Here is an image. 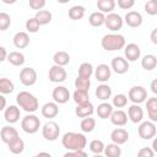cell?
<instances>
[{"label": "cell", "instance_id": "1", "mask_svg": "<svg viewBox=\"0 0 157 157\" xmlns=\"http://www.w3.org/2000/svg\"><path fill=\"white\" fill-rule=\"evenodd\" d=\"M61 144L67 151H82L87 145V139L81 132L69 131L63 135Z\"/></svg>", "mask_w": 157, "mask_h": 157}, {"label": "cell", "instance_id": "2", "mask_svg": "<svg viewBox=\"0 0 157 157\" xmlns=\"http://www.w3.org/2000/svg\"><path fill=\"white\" fill-rule=\"evenodd\" d=\"M16 102L20 108H22L25 112H27L29 114L34 113L39 108V102H38L37 97L27 91H22L20 93H17Z\"/></svg>", "mask_w": 157, "mask_h": 157}, {"label": "cell", "instance_id": "3", "mask_svg": "<svg viewBox=\"0 0 157 157\" xmlns=\"http://www.w3.org/2000/svg\"><path fill=\"white\" fill-rule=\"evenodd\" d=\"M101 45L107 52H115L120 50L125 47V38L119 33H108L103 36L101 40Z\"/></svg>", "mask_w": 157, "mask_h": 157}, {"label": "cell", "instance_id": "4", "mask_svg": "<svg viewBox=\"0 0 157 157\" xmlns=\"http://www.w3.org/2000/svg\"><path fill=\"white\" fill-rule=\"evenodd\" d=\"M21 128L27 134H36L40 128V120L34 114H27L25 118H22Z\"/></svg>", "mask_w": 157, "mask_h": 157}, {"label": "cell", "instance_id": "5", "mask_svg": "<svg viewBox=\"0 0 157 157\" xmlns=\"http://www.w3.org/2000/svg\"><path fill=\"white\" fill-rule=\"evenodd\" d=\"M128 99H130L134 104L144 103L147 99V91H146V88L142 87V86H132L129 90Z\"/></svg>", "mask_w": 157, "mask_h": 157}, {"label": "cell", "instance_id": "6", "mask_svg": "<svg viewBox=\"0 0 157 157\" xmlns=\"http://www.w3.org/2000/svg\"><path fill=\"white\" fill-rule=\"evenodd\" d=\"M42 135L48 141H55L60 135V128L55 121H48L42 128Z\"/></svg>", "mask_w": 157, "mask_h": 157}, {"label": "cell", "instance_id": "7", "mask_svg": "<svg viewBox=\"0 0 157 157\" xmlns=\"http://www.w3.org/2000/svg\"><path fill=\"white\" fill-rule=\"evenodd\" d=\"M139 136L144 140H151L156 136V125L155 123L147 120V121H141L139 128H137Z\"/></svg>", "mask_w": 157, "mask_h": 157}, {"label": "cell", "instance_id": "8", "mask_svg": "<svg viewBox=\"0 0 157 157\" xmlns=\"http://www.w3.org/2000/svg\"><path fill=\"white\" fill-rule=\"evenodd\" d=\"M123 23H124L123 17H121L120 15L115 13V12H110V13H108V15L105 16V20H104V25H105V27H107L109 31H112L113 33L117 32V31H119V29H121Z\"/></svg>", "mask_w": 157, "mask_h": 157}, {"label": "cell", "instance_id": "9", "mask_svg": "<svg viewBox=\"0 0 157 157\" xmlns=\"http://www.w3.org/2000/svg\"><path fill=\"white\" fill-rule=\"evenodd\" d=\"M20 81L23 86H33L37 82V71L33 67H23L20 72Z\"/></svg>", "mask_w": 157, "mask_h": 157}, {"label": "cell", "instance_id": "10", "mask_svg": "<svg viewBox=\"0 0 157 157\" xmlns=\"http://www.w3.org/2000/svg\"><path fill=\"white\" fill-rule=\"evenodd\" d=\"M49 80L52 82H55V83H60V82H64L67 77V72L64 67L61 66H58V65H53L50 69H49Z\"/></svg>", "mask_w": 157, "mask_h": 157}, {"label": "cell", "instance_id": "11", "mask_svg": "<svg viewBox=\"0 0 157 157\" xmlns=\"http://www.w3.org/2000/svg\"><path fill=\"white\" fill-rule=\"evenodd\" d=\"M52 97L56 104H65L70 99V92L65 86H58L53 90Z\"/></svg>", "mask_w": 157, "mask_h": 157}, {"label": "cell", "instance_id": "12", "mask_svg": "<svg viewBox=\"0 0 157 157\" xmlns=\"http://www.w3.org/2000/svg\"><path fill=\"white\" fill-rule=\"evenodd\" d=\"M141 55V49L136 43H129L124 47V59L129 61H136Z\"/></svg>", "mask_w": 157, "mask_h": 157}, {"label": "cell", "instance_id": "13", "mask_svg": "<svg viewBox=\"0 0 157 157\" xmlns=\"http://www.w3.org/2000/svg\"><path fill=\"white\" fill-rule=\"evenodd\" d=\"M110 70H113L118 75H123L129 71V63L123 56H115L112 59L110 63Z\"/></svg>", "mask_w": 157, "mask_h": 157}, {"label": "cell", "instance_id": "14", "mask_svg": "<svg viewBox=\"0 0 157 157\" xmlns=\"http://www.w3.org/2000/svg\"><path fill=\"white\" fill-rule=\"evenodd\" d=\"M110 140L115 145H124L129 140V132L124 128H117L110 132Z\"/></svg>", "mask_w": 157, "mask_h": 157}, {"label": "cell", "instance_id": "15", "mask_svg": "<svg viewBox=\"0 0 157 157\" xmlns=\"http://www.w3.org/2000/svg\"><path fill=\"white\" fill-rule=\"evenodd\" d=\"M93 74H94V77H96L97 81L104 83V82H107V81L110 78L112 70H110V67H109L107 64H99V65L94 69Z\"/></svg>", "mask_w": 157, "mask_h": 157}, {"label": "cell", "instance_id": "16", "mask_svg": "<svg viewBox=\"0 0 157 157\" xmlns=\"http://www.w3.org/2000/svg\"><path fill=\"white\" fill-rule=\"evenodd\" d=\"M126 115H128V119H130L131 123L137 124V123H141L142 119H144V110L139 104H131L128 108V114Z\"/></svg>", "mask_w": 157, "mask_h": 157}, {"label": "cell", "instance_id": "17", "mask_svg": "<svg viewBox=\"0 0 157 157\" xmlns=\"http://www.w3.org/2000/svg\"><path fill=\"white\" fill-rule=\"evenodd\" d=\"M0 137H1L2 142H5L7 145V144H10L11 141H13L15 139L18 137V131L11 125H5L0 130Z\"/></svg>", "mask_w": 157, "mask_h": 157}, {"label": "cell", "instance_id": "18", "mask_svg": "<svg viewBox=\"0 0 157 157\" xmlns=\"http://www.w3.org/2000/svg\"><path fill=\"white\" fill-rule=\"evenodd\" d=\"M123 21H125V23L129 26V27H131V28H137V27H140L141 25H142V16H141V13L140 12H137V11H129L126 15H125V17H124V20Z\"/></svg>", "mask_w": 157, "mask_h": 157}, {"label": "cell", "instance_id": "19", "mask_svg": "<svg viewBox=\"0 0 157 157\" xmlns=\"http://www.w3.org/2000/svg\"><path fill=\"white\" fill-rule=\"evenodd\" d=\"M4 118L9 124H15L20 120V108L17 105H9L4 110Z\"/></svg>", "mask_w": 157, "mask_h": 157}, {"label": "cell", "instance_id": "20", "mask_svg": "<svg viewBox=\"0 0 157 157\" xmlns=\"http://www.w3.org/2000/svg\"><path fill=\"white\" fill-rule=\"evenodd\" d=\"M40 112H42V115L44 118L53 119L59 114V107L55 102H47V103L43 104Z\"/></svg>", "mask_w": 157, "mask_h": 157}, {"label": "cell", "instance_id": "21", "mask_svg": "<svg viewBox=\"0 0 157 157\" xmlns=\"http://www.w3.org/2000/svg\"><path fill=\"white\" fill-rule=\"evenodd\" d=\"M110 119V123L115 126H124L126 125L128 123V115L124 110L121 109H117V110H113V113L110 114L109 117Z\"/></svg>", "mask_w": 157, "mask_h": 157}, {"label": "cell", "instance_id": "22", "mask_svg": "<svg viewBox=\"0 0 157 157\" xmlns=\"http://www.w3.org/2000/svg\"><path fill=\"white\" fill-rule=\"evenodd\" d=\"M12 40H13V45H15L17 49H25V48H27L28 44H29V36H28L27 32L21 31V32H17V33L13 36Z\"/></svg>", "mask_w": 157, "mask_h": 157}, {"label": "cell", "instance_id": "23", "mask_svg": "<svg viewBox=\"0 0 157 157\" xmlns=\"http://www.w3.org/2000/svg\"><path fill=\"white\" fill-rule=\"evenodd\" d=\"M94 112V107L91 102H87V103H83V104H77V107L75 108V114L78 117V118H87V117H91Z\"/></svg>", "mask_w": 157, "mask_h": 157}, {"label": "cell", "instance_id": "24", "mask_svg": "<svg viewBox=\"0 0 157 157\" xmlns=\"http://www.w3.org/2000/svg\"><path fill=\"white\" fill-rule=\"evenodd\" d=\"M145 102H146V108H147V114H148L150 121H152V123L157 121V98L151 97Z\"/></svg>", "mask_w": 157, "mask_h": 157}, {"label": "cell", "instance_id": "25", "mask_svg": "<svg viewBox=\"0 0 157 157\" xmlns=\"http://www.w3.org/2000/svg\"><path fill=\"white\" fill-rule=\"evenodd\" d=\"M94 94H96V97H97L98 99H101V101H107V99L110 98V96H112V88H110L109 85L102 83V85H99V86L96 88Z\"/></svg>", "mask_w": 157, "mask_h": 157}, {"label": "cell", "instance_id": "26", "mask_svg": "<svg viewBox=\"0 0 157 157\" xmlns=\"http://www.w3.org/2000/svg\"><path fill=\"white\" fill-rule=\"evenodd\" d=\"M53 61H54V65H58V66L64 67L65 65H67L70 63V55H69V53H66L64 50L56 52L53 55Z\"/></svg>", "mask_w": 157, "mask_h": 157}, {"label": "cell", "instance_id": "27", "mask_svg": "<svg viewBox=\"0 0 157 157\" xmlns=\"http://www.w3.org/2000/svg\"><path fill=\"white\" fill-rule=\"evenodd\" d=\"M97 115L101 118V119H108L110 117V114L113 113V105L110 103H107V102H103L101 103L98 107H97V110H96Z\"/></svg>", "mask_w": 157, "mask_h": 157}, {"label": "cell", "instance_id": "28", "mask_svg": "<svg viewBox=\"0 0 157 157\" xmlns=\"http://www.w3.org/2000/svg\"><path fill=\"white\" fill-rule=\"evenodd\" d=\"M6 60L13 65V66H21L25 64L26 59H25V55L21 53V52H11L10 54H7V58Z\"/></svg>", "mask_w": 157, "mask_h": 157}, {"label": "cell", "instance_id": "29", "mask_svg": "<svg viewBox=\"0 0 157 157\" xmlns=\"http://www.w3.org/2000/svg\"><path fill=\"white\" fill-rule=\"evenodd\" d=\"M156 65H157V58L153 54H146L145 56H142V59H141V66L146 71L153 70L156 67Z\"/></svg>", "mask_w": 157, "mask_h": 157}, {"label": "cell", "instance_id": "30", "mask_svg": "<svg viewBox=\"0 0 157 157\" xmlns=\"http://www.w3.org/2000/svg\"><path fill=\"white\" fill-rule=\"evenodd\" d=\"M7 147H9V151L13 155H20L25 150V142L23 140L18 136L17 139H15L13 141H11L10 144H7Z\"/></svg>", "mask_w": 157, "mask_h": 157}, {"label": "cell", "instance_id": "31", "mask_svg": "<svg viewBox=\"0 0 157 157\" xmlns=\"http://www.w3.org/2000/svg\"><path fill=\"white\" fill-rule=\"evenodd\" d=\"M52 12L48 11V10H39L36 12L34 15V18L38 21L39 26H44V25H48L52 22Z\"/></svg>", "mask_w": 157, "mask_h": 157}, {"label": "cell", "instance_id": "32", "mask_svg": "<svg viewBox=\"0 0 157 157\" xmlns=\"http://www.w3.org/2000/svg\"><path fill=\"white\" fill-rule=\"evenodd\" d=\"M104 20H105V15L99 12V11H94L88 17V22L92 27H101L104 25Z\"/></svg>", "mask_w": 157, "mask_h": 157}, {"label": "cell", "instance_id": "33", "mask_svg": "<svg viewBox=\"0 0 157 157\" xmlns=\"http://www.w3.org/2000/svg\"><path fill=\"white\" fill-rule=\"evenodd\" d=\"M115 1L114 0H98L97 1V7L99 12L102 13H110L114 7H115Z\"/></svg>", "mask_w": 157, "mask_h": 157}, {"label": "cell", "instance_id": "34", "mask_svg": "<svg viewBox=\"0 0 157 157\" xmlns=\"http://www.w3.org/2000/svg\"><path fill=\"white\" fill-rule=\"evenodd\" d=\"M15 90V85L13 82L7 78V77H1L0 78V94H10L12 93Z\"/></svg>", "mask_w": 157, "mask_h": 157}, {"label": "cell", "instance_id": "35", "mask_svg": "<svg viewBox=\"0 0 157 157\" xmlns=\"http://www.w3.org/2000/svg\"><path fill=\"white\" fill-rule=\"evenodd\" d=\"M104 157H120L121 155V148L119 145L115 144H108L107 146H104Z\"/></svg>", "mask_w": 157, "mask_h": 157}, {"label": "cell", "instance_id": "36", "mask_svg": "<svg viewBox=\"0 0 157 157\" xmlns=\"http://www.w3.org/2000/svg\"><path fill=\"white\" fill-rule=\"evenodd\" d=\"M72 99L76 104H83L90 102V94L88 91H83V90H75L74 94H72Z\"/></svg>", "mask_w": 157, "mask_h": 157}, {"label": "cell", "instance_id": "37", "mask_svg": "<svg viewBox=\"0 0 157 157\" xmlns=\"http://www.w3.org/2000/svg\"><path fill=\"white\" fill-rule=\"evenodd\" d=\"M93 66L91 63H82L80 66H78V75L80 77H83V78H90L92 75H93Z\"/></svg>", "mask_w": 157, "mask_h": 157}, {"label": "cell", "instance_id": "38", "mask_svg": "<svg viewBox=\"0 0 157 157\" xmlns=\"http://www.w3.org/2000/svg\"><path fill=\"white\" fill-rule=\"evenodd\" d=\"M80 128H81V131L82 132H91V131H93L94 128H96V120H94V118H92V117L83 118L81 120Z\"/></svg>", "mask_w": 157, "mask_h": 157}, {"label": "cell", "instance_id": "39", "mask_svg": "<svg viewBox=\"0 0 157 157\" xmlns=\"http://www.w3.org/2000/svg\"><path fill=\"white\" fill-rule=\"evenodd\" d=\"M83 16H85V7L83 6L75 5V6L70 7V10H69V17L71 20L77 21V20H81Z\"/></svg>", "mask_w": 157, "mask_h": 157}, {"label": "cell", "instance_id": "40", "mask_svg": "<svg viewBox=\"0 0 157 157\" xmlns=\"http://www.w3.org/2000/svg\"><path fill=\"white\" fill-rule=\"evenodd\" d=\"M104 142L102 140H98V139H94L90 142V151L93 152L94 155H101L104 150Z\"/></svg>", "mask_w": 157, "mask_h": 157}, {"label": "cell", "instance_id": "41", "mask_svg": "<svg viewBox=\"0 0 157 157\" xmlns=\"http://www.w3.org/2000/svg\"><path fill=\"white\" fill-rule=\"evenodd\" d=\"M128 104V97L123 93H119V94H115L113 97V101H112V105L115 107V108H124L125 105Z\"/></svg>", "mask_w": 157, "mask_h": 157}, {"label": "cell", "instance_id": "42", "mask_svg": "<svg viewBox=\"0 0 157 157\" xmlns=\"http://www.w3.org/2000/svg\"><path fill=\"white\" fill-rule=\"evenodd\" d=\"M75 87L76 90H83V91H88L91 87V80L90 78H83L77 76L75 80Z\"/></svg>", "mask_w": 157, "mask_h": 157}, {"label": "cell", "instance_id": "43", "mask_svg": "<svg viewBox=\"0 0 157 157\" xmlns=\"http://www.w3.org/2000/svg\"><path fill=\"white\" fill-rule=\"evenodd\" d=\"M26 29H27V32H29V33H37L38 31H39V23H38V21L34 18V17H31V18H28L27 21H26Z\"/></svg>", "mask_w": 157, "mask_h": 157}, {"label": "cell", "instance_id": "44", "mask_svg": "<svg viewBox=\"0 0 157 157\" xmlns=\"http://www.w3.org/2000/svg\"><path fill=\"white\" fill-rule=\"evenodd\" d=\"M11 26V17L6 12H0V31H6Z\"/></svg>", "mask_w": 157, "mask_h": 157}, {"label": "cell", "instance_id": "45", "mask_svg": "<svg viewBox=\"0 0 157 157\" xmlns=\"http://www.w3.org/2000/svg\"><path fill=\"white\" fill-rule=\"evenodd\" d=\"M145 11L151 16L157 15V0H148L145 4Z\"/></svg>", "mask_w": 157, "mask_h": 157}, {"label": "cell", "instance_id": "46", "mask_svg": "<svg viewBox=\"0 0 157 157\" xmlns=\"http://www.w3.org/2000/svg\"><path fill=\"white\" fill-rule=\"evenodd\" d=\"M29 7L33 10H42L45 6V0H29Z\"/></svg>", "mask_w": 157, "mask_h": 157}, {"label": "cell", "instance_id": "47", "mask_svg": "<svg viewBox=\"0 0 157 157\" xmlns=\"http://www.w3.org/2000/svg\"><path fill=\"white\" fill-rule=\"evenodd\" d=\"M115 4H118V6L121 10H129L135 5V1L134 0H118V2Z\"/></svg>", "mask_w": 157, "mask_h": 157}, {"label": "cell", "instance_id": "48", "mask_svg": "<svg viewBox=\"0 0 157 157\" xmlns=\"http://www.w3.org/2000/svg\"><path fill=\"white\" fill-rule=\"evenodd\" d=\"M137 157H155V152L151 147H142L139 150Z\"/></svg>", "mask_w": 157, "mask_h": 157}, {"label": "cell", "instance_id": "49", "mask_svg": "<svg viewBox=\"0 0 157 157\" xmlns=\"http://www.w3.org/2000/svg\"><path fill=\"white\" fill-rule=\"evenodd\" d=\"M63 157H88V156L82 150V151H67L66 153H64Z\"/></svg>", "mask_w": 157, "mask_h": 157}, {"label": "cell", "instance_id": "50", "mask_svg": "<svg viewBox=\"0 0 157 157\" xmlns=\"http://www.w3.org/2000/svg\"><path fill=\"white\" fill-rule=\"evenodd\" d=\"M6 58H7V52H6V49L0 45V63L5 61Z\"/></svg>", "mask_w": 157, "mask_h": 157}, {"label": "cell", "instance_id": "51", "mask_svg": "<svg viewBox=\"0 0 157 157\" xmlns=\"http://www.w3.org/2000/svg\"><path fill=\"white\" fill-rule=\"evenodd\" d=\"M5 108H6V98L2 94H0V112L5 110Z\"/></svg>", "mask_w": 157, "mask_h": 157}, {"label": "cell", "instance_id": "52", "mask_svg": "<svg viewBox=\"0 0 157 157\" xmlns=\"http://www.w3.org/2000/svg\"><path fill=\"white\" fill-rule=\"evenodd\" d=\"M151 40L153 44H157V28H153L151 32Z\"/></svg>", "mask_w": 157, "mask_h": 157}, {"label": "cell", "instance_id": "53", "mask_svg": "<svg viewBox=\"0 0 157 157\" xmlns=\"http://www.w3.org/2000/svg\"><path fill=\"white\" fill-rule=\"evenodd\" d=\"M151 91H152V93H157V80L155 78L152 82H151Z\"/></svg>", "mask_w": 157, "mask_h": 157}, {"label": "cell", "instance_id": "54", "mask_svg": "<svg viewBox=\"0 0 157 157\" xmlns=\"http://www.w3.org/2000/svg\"><path fill=\"white\" fill-rule=\"evenodd\" d=\"M36 157H52V155L48 152H39L38 155H36Z\"/></svg>", "mask_w": 157, "mask_h": 157}, {"label": "cell", "instance_id": "55", "mask_svg": "<svg viewBox=\"0 0 157 157\" xmlns=\"http://www.w3.org/2000/svg\"><path fill=\"white\" fill-rule=\"evenodd\" d=\"M151 148H152V151H153L155 153L157 152V140H156V139L153 140V142H152V147H151Z\"/></svg>", "mask_w": 157, "mask_h": 157}, {"label": "cell", "instance_id": "56", "mask_svg": "<svg viewBox=\"0 0 157 157\" xmlns=\"http://www.w3.org/2000/svg\"><path fill=\"white\" fill-rule=\"evenodd\" d=\"M92 157H104V156H102V155H93Z\"/></svg>", "mask_w": 157, "mask_h": 157}, {"label": "cell", "instance_id": "57", "mask_svg": "<svg viewBox=\"0 0 157 157\" xmlns=\"http://www.w3.org/2000/svg\"><path fill=\"white\" fill-rule=\"evenodd\" d=\"M32 157H36V156H32Z\"/></svg>", "mask_w": 157, "mask_h": 157}]
</instances>
